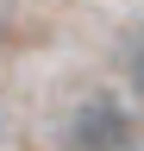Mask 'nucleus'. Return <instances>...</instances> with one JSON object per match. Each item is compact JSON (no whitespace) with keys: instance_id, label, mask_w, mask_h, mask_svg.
<instances>
[{"instance_id":"f257e3e1","label":"nucleus","mask_w":144,"mask_h":151,"mask_svg":"<svg viewBox=\"0 0 144 151\" xmlns=\"http://www.w3.org/2000/svg\"><path fill=\"white\" fill-rule=\"evenodd\" d=\"M132 139H138L132 107L113 94H88L69 113V151H132Z\"/></svg>"},{"instance_id":"f03ea898","label":"nucleus","mask_w":144,"mask_h":151,"mask_svg":"<svg viewBox=\"0 0 144 151\" xmlns=\"http://www.w3.org/2000/svg\"><path fill=\"white\" fill-rule=\"evenodd\" d=\"M125 76H132V88L144 94V32L132 38V50H125Z\"/></svg>"},{"instance_id":"7ed1b4c3","label":"nucleus","mask_w":144,"mask_h":151,"mask_svg":"<svg viewBox=\"0 0 144 151\" xmlns=\"http://www.w3.org/2000/svg\"><path fill=\"white\" fill-rule=\"evenodd\" d=\"M0 120H6V107H0Z\"/></svg>"}]
</instances>
